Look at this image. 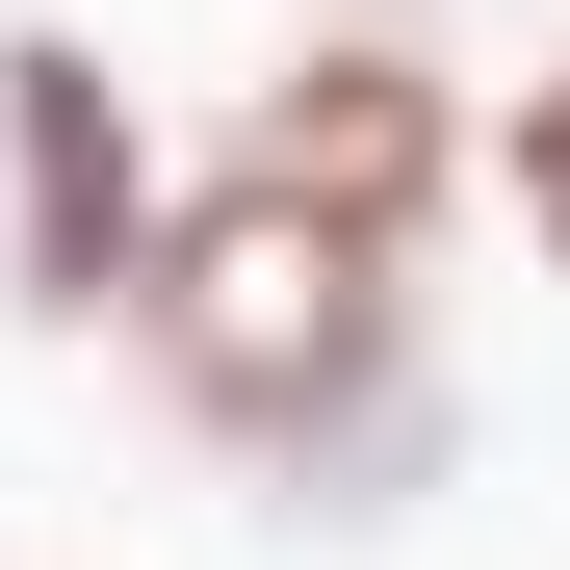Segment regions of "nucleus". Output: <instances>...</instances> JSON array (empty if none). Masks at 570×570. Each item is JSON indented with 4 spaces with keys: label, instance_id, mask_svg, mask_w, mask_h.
I'll use <instances>...</instances> for the list:
<instances>
[{
    "label": "nucleus",
    "instance_id": "3",
    "mask_svg": "<svg viewBox=\"0 0 570 570\" xmlns=\"http://www.w3.org/2000/svg\"><path fill=\"white\" fill-rule=\"evenodd\" d=\"M234 181H285V208H337V234H441V181H466V105H441V52L415 27H285V78L234 105Z\"/></svg>",
    "mask_w": 570,
    "mask_h": 570
},
{
    "label": "nucleus",
    "instance_id": "5",
    "mask_svg": "<svg viewBox=\"0 0 570 570\" xmlns=\"http://www.w3.org/2000/svg\"><path fill=\"white\" fill-rule=\"evenodd\" d=\"M312 27H415V0H312Z\"/></svg>",
    "mask_w": 570,
    "mask_h": 570
},
{
    "label": "nucleus",
    "instance_id": "2",
    "mask_svg": "<svg viewBox=\"0 0 570 570\" xmlns=\"http://www.w3.org/2000/svg\"><path fill=\"white\" fill-rule=\"evenodd\" d=\"M0 285L27 312H130L156 285V156H130V78L78 27H0Z\"/></svg>",
    "mask_w": 570,
    "mask_h": 570
},
{
    "label": "nucleus",
    "instance_id": "1",
    "mask_svg": "<svg viewBox=\"0 0 570 570\" xmlns=\"http://www.w3.org/2000/svg\"><path fill=\"white\" fill-rule=\"evenodd\" d=\"M130 337H156V390L259 441V466H337L363 390L415 363V259L390 234H337V208H285V181H181L156 208V285H130Z\"/></svg>",
    "mask_w": 570,
    "mask_h": 570
},
{
    "label": "nucleus",
    "instance_id": "4",
    "mask_svg": "<svg viewBox=\"0 0 570 570\" xmlns=\"http://www.w3.org/2000/svg\"><path fill=\"white\" fill-rule=\"evenodd\" d=\"M493 181H519V234L570 259V52H544V78H519V105H493Z\"/></svg>",
    "mask_w": 570,
    "mask_h": 570
}]
</instances>
